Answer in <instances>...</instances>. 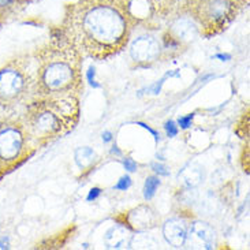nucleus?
Wrapping results in <instances>:
<instances>
[{
    "mask_svg": "<svg viewBox=\"0 0 250 250\" xmlns=\"http://www.w3.org/2000/svg\"><path fill=\"white\" fill-rule=\"evenodd\" d=\"M188 230H189V224L186 223L185 219L174 217V219H169L164 223V226H163V235L171 246L182 248V246H185V242H186Z\"/></svg>",
    "mask_w": 250,
    "mask_h": 250,
    "instance_id": "12",
    "label": "nucleus"
},
{
    "mask_svg": "<svg viewBox=\"0 0 250 250\" xmlns=\"http://www.w3.org/2000/svg\"><path fill=\"white\" fill-rule=\"evenodd\" d=\"M15 1H18V3H20L21 6H27V3H30V1H32V0H15Z\"/></svg>",
    "mask_w": 250,
    "mask_h": 250,
    "instance_id": "24",
    "label": "nucleus"
},
{
    "mask_svg": "<svg viewBox=\"0 0 250 250\" xmlns=\"http://www.w3.org/2000/svg\"><path fill=\"white\" fill-rule=\"evenodd\" d=\"M152 168H153V171H155L156 174H159V175H163V176L169 175V169L167 168L166 166H163V164L155 163V164H152Z\"/></svg>",
    "mask_w": 250,
    "mask_h": 250,
    "instance_id": "17",
    "label": "nucleus"
},
{
    "mask_svg": "<svg viewBox=\"0 0 250 250\" xmlns=\"http://www.w3.org/2000/svg\"><path fill=\"white\" fill-rule=\"evenodd\" d=\"M196 1L197 0H146V4L149 6L148 8L162 18H175L179 15H189Z\"/></svg>",
    "mask_w": 250,
    "mask_h": 250,
    "instance_id": "10",
    "label": "nucleus"
},
{
    "mask_svg": "<svg viewBox=\"0 0 250 250\" xmlns=\"http://www.w3.org/2000/svg\"><path fill=\"white\" fill-rule=\"evenodd\" d=\"M133 21L128 0H78L68 6L61 33L81 55L103 61L127 45Z\"/></svg>",
    "mask_w": 250,
    "mask_h": 250,
    "instance_id": "1",
    "label": "nucleus"
},
{
    "mask_svg": "<svg viewBox=\"0 0 250 250\" xmlns=\"http://www.w3.org/2000/svg\"><path fill=\"white\" fill-rule=\"evenodd\" d=\"M0 248H1V249H4V248H8V244H7V238L6 237L0 238Z\"/></svg>",
    "mask_w": 250,
    "mask_h": 250,
    "instance_id": "23",
    "label": "nucleus"
},
{
    "mask_svg": "<svg viewBox=\"0 0 250 250\" xmlns=\"http://www.w3.org/2000/svg\"><path fill=\"white\" fill-rule=\"evenodd\" d=\"M123 166H125V168L127 169V171H135L137 169V163L133 159H130V157H126L123 160Z\"/></svg>",
    "mask_w": 250,
    "mask_h": 250,
    "instance_id": "20",
    "label": "nucleus"
},
{
    "mask_svg": "<svg viewBox=\"0 0 250 250\" xmlns=\"http://www.w3.org/2000/svg\"><path fill=\"white\" fill-rule=\"evenodd\" d=\"M162 52V42L153 36H141L130 45V56L138 64H149L159 61Z\"/></svg>",
    "mask_w": 250,
    "mask_h": 250,
    "instance_id": "7",
    "label": "nucleus"
},
{
    "mask_svg": "<svg viewBox=\"0 0 250 250\" xmlns=\"http://www.w3.org/2000/svg\"><path fill=\"white\" fill-rule=\"evenodd\" d=\"M130 186H131V178L126 175V176H122V178L119 179V182L115 185V189L116 190H127Z\"/></svg>",
    "mask_w": 250,
    "mask_h": 250,
    "instance_id": "16",
    "label": "nucleus"
},
{
    "mask_svg": "<svg viewBox=\"0 0 250 250\" xmlns=\"http://www.w3.org/2000/svg\"><path fill=\"white\" fill-rule=\"evenodd\" d=\"M37 97H78L83 89L82 55L63 39H54L36 54Z\"/></svg>",
    "mask_w": 250,
    "mask_h": 250,
    "instance_id": "2",
    "label": "nucleus"
},
{
    "mask_svg": "<svg viewBox=\"0 0 250 250\" xmlns=\"http://www.w3.org/2000/svg\"><path fill=\"white\" fill-rule=\"evenodd\" d=\"M30 144L21 121H0V168L14 167L27 155Z\"/></svg>",
    "mask_w": 250,
    "mask_h": 250,
    "instance_id": "6",
    "label": "nucleus"
},
{
    "mask_svg": "<svg viewBox=\"0 0 250 250\" xmlns=\"http://www.w3.org/2000/svg\"><path fill=\"white\" fill-rule=\"evenodd\" d=\"M249 0H197L190 10L200 32L210 37L223 32Z\"/></svg>",
    "mask_w": 250,
    "mask_h": 250,
    "instance_id": "5",
    "label": "nucleus"
},
{
    "mask_svg": "<svg viewBox=\"0 0 250 250\" xmlns=\"http://www.w3.org/2000/svg\"><path fill=\"white\" fill-rule=\"evenodd\" d=\"M37 62L34 55L18 58L0 68V107L13 108L26 105L37 99Z\"/></svg>",
    "mask_w": 250,
    "mask_h": 250,
    "instance_id": "4",
    "label": "nucleus"
},
{
    "mask_svg": "<svg viewBox=\"0 0 250 250\" xmlns=\"http://www.w3.org/2000/svg\"><path fill=\"white\" fill-rule=\"evenodd\" d=\"M185 245L191 249H213L216 245V231L205 222H194L189 226Z\"/></svg>",
    "mask_w": 250,
    "mask_h": 250,
    "instance_id": "8",
    "label": "nucleus"
},
{
    "mask_svg": "<svg viewBox=\"0 0 250 250\" xmlns=\"http://www.w3.org/2000/svg\"><path fill=\"white\" fill-rule=\"evenodd\" d=\"M125 223L128 229L142 232L155 229L159 224V215L149 205H138L125 215Z\"/></svg>",
    "mask_w": 250,
    "mask_h": 250,
    "instance_id": "9",
    "label": "nucleus"
},
{
    "mask_svg": "<svg viewBox=\"0 0 250 250\" xmlns=\"http://www.w3.org/2000/svg\"><path fill=\"white\" fill-rule=\"evenodd\" d=\"M78 118V97H37L25 105L20 121L32 146L67 134L74 128Z\"/></svg>",
    "mask_w": 250,
    "mask_h": 250,
    "instance_id": "3",
    "label": "nucleus"
},
{
    "mask_svg": "<svg viewBox=\"0 0 250 250\" xmlns=\"http://www.w3.org/2000/svg\"><path fill=\"white\" fill-rule=\"evenodd\" d=\"M0 171H3V169H1V168H0Z\"/></svg>",
    "mask_w": 250,
    "mask_h": 250,
    "instance_id": "25",
    "label": "nucleus"
},
{
    "mask_svg": "<svg viewBox=\"0 0 250 250\" xmlns=\"http://www.w3.org/2000/svg\"><path fill=\"white\" fill-rule=\"evenodd\" d=\"M75 163L78 164L80 168H86L92 163L95 162L96 153L93 149L83 146V148H78L75 150Z\"/></svg>",
    "mask_w": 250,
    "mask_h": 250,
    "instance_id": "14",
    "label": "nucleus"
},
{
    "mask_svg": "<svg viewBox=\"0 0 250 250\" xmlns=\"http://www.w3.org/2000/svg\"><path fill=\"white\" fill-rule=\"evenodd\" d=\"M131 239H133V235L127 226L116 224L105 232L104 242L108 249H126L128 246H131Z\"/></svg>",
    "mask_w": 250,
    "mask_h": 250,
    "instance_id": "13",
    "label": "nucleus"
},
{
    "mask_svg": "<svg viewBox=\"0 0 250 250\" xmlns=\"http://www.w3.org/2000/svg\"><path fill=\"white\" fill-rule=\"evenodd\" d=\"M164 127H166V131H167L168 137H175L178 134V126H176L174 121H169V122L166 123Z\"/></svg>",
    "mask_w": 250,
    "mask_h": 250,
    "instance_id": "18",
    "label": "nucleus"
},
{
    "mask_svg": "<svg viewBox=\"0 0 250 250\" xmlns=\"http://www.w3.org/2000/svg\"><path fill=\"white\" fill-rule=\"evenodd\" d=\"M100 193H102V190L97 189V188L90 190V193H89V196H88V201L96 200V198H97V196H100Z\"/></svg>",
    "mask_w": 250,
    "mask_h": 250,
    "instance_id": "21",
    "label": "nucleus"
},
{
    "mask_svg": "<svg viewBox=\"0 0 250 250\" xmlns=\"http://www.w3.org/2000/svg\"><path fill=\"white\" fill-rule=\"evenodd\" d=\"M160 186V179L157 176H149L146 178V182L144 186V197L145 200H150L152 197L155 196L156 190Z\"/></svg>",
    "mask_w": 250,
    "mask_h": 250,
    "instance_id": "15",
    "label": "nucleus"
},
{
    "mask_svg": "<svg viewBox=\"0 0 250 250\" xmlns=\"http://www.w3.org/2000/svg\"><path fill=\"white\" fill-rule=\"evenodd\" d=\"M179 42H188L196 39L200 32V26L191 15H179L172 18L168 30Z\"/></svg>",
    "mask_w": 250,
    "mask_h": 250,
    "instance_id": "11",
    "label": "nucleus"
},
{
    "mask_svg": "<svg viewBox=\"0 0 250 250\" xmlns=\"http://www.w3.org/2000/svg\"><path fill=\"white\" fill-rule=\"evenodd\" d=\"M111 140H112V133L111 131H104L103 133V141L109 142Z\"/></svg>",
    "mask_w": 250,
    "mask_h": 250,
    "instance_id": "22",
    "label": "nucleus"
},
{
    "mask_svg": "<svg viewBox=\"0 0 250 250\" xmlns=\"http://www.w3.org/2000/svg\"><path fill=\"white\" fill-rule=\"evenodd\" d=\"M193 118H194V114H189L188 116H182V118H179V121H178V125H179V126H181L182 128L190 127V125H191V121H193Z\"/></svg>",
    "mask_w": 250,
    "mask_h": 250,
    "instance_id": "19",
    "label": "nucleus"
}]
</instances>
